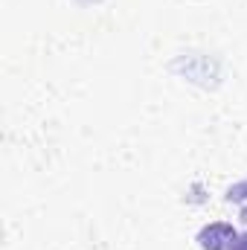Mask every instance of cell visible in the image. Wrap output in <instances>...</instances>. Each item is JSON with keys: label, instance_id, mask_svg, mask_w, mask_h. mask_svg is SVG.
<instances>
[{"label": "cell", "instance_id": "obj_2", "mask_svg": "<svg viewBox=\"0 0 247 250\" xmlns=\"http://www.w3.org/2000/svg\"><path fill=\"white\" fill-rule=\"evenodd\" d=\"M230 250H247V233H242V236L233 242V248H230Z\"/></svg>", "mask_w": 247, "mask_h": 250}, {"label": "cell", "instance_id": "obj_1", "mask_svg": "<svg viewBox=\"0 0 247 250\" xmlns=\"http://www.w3.org/2000/svg\"><path fill=\"white\" fill-rule=\"evenodd\" d=\"M236 239L239 233L233 230V224H224V221H212L198 233V245L204 250H230Z\"/></svg>", "mask_w": 247, "mask_h": 250}]
</instances>
